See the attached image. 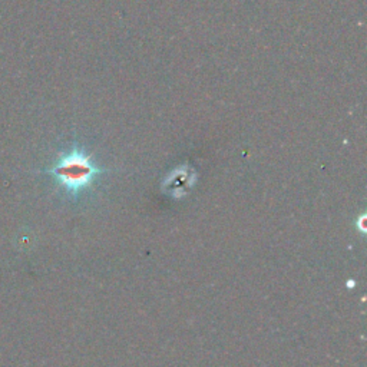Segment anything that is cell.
<instances>
[{
	"mask_svg": "<svg viewBox=\"0 0 367 367\" xmlns=\"http://www.w3.org/2000/svg\"><path fill=\"white\" fill-rule=\"evenodd\" d=\"M58 181L69 190H79L89 182L95 175L96 168L85 158L82 153L74 152L65 155L55 167L49 171Z\"/></svg>",
	"mask_w": 367,
	"mask_h": 367,
	"instance_id": "obj_1",
	"label": "cell"
}]
</instances>
